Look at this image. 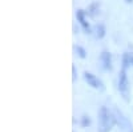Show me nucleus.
Returning a JSON list of instances; mask_svg holds the SVG:
<instances>
[{
    "instance_id": "nucleus-1",
    "label": "nucleus",
    "mask_w": 133,
    "mask_h": 132,
    "mask_svg": "<svg viewBox=\"0 0 133 132\" xmlns=\"http://www.w3.org/2000/svg\"><path fill=\"white\" fill-rule=\"evenodd\" d=\"M97 131L98 132H110L112 128L117 124L116 115L105 105L100 107L98 109V117H97Z\"/></svg>"
},
{
    "instance_id": "nucleus-2",
    "label": "nucleus",
    "mask_w": 133,
    "mask_h": 132,
    "mask_svg": "<svg viewBox=\"0 0 133 132\" xmlns=\"http://www.w3.org/2000/svg\"><path fill=\"white\" fill-rule=\"evenodd\" d=\"M117 88L125 100H128L129 97V90H130V83L128 79V75L125 70H121L118 73V78H117Z\"/></svg>"
},
{
    "instance_id": "nucleus-3",
    "label": "nucleus",
    "mask_w": 133,
    "mask_h": 132,
    "mask_svg": "<svg viewBox=\"0 0 133 132\" xmlns=\"http://www.w3.org/2000/svg\"><path fill=\"white\" fill-rule=\"evenodd\" d=\"M83 79L91 88H93V90H97V91H104L105 90V85H104L103 80L100 78H97V76L95 73H92V72L85 71L83 73Z\"/></svg>"
},
{
    "instance_id": "nucleus-4",
    "label": "nucleus",
    "mask_w": 133,
    "mask_h": 132,
    "mask_svg": "<svg viewBox=\"0 0 133 132\" xmlns=\"http://www.w3.org/2000/svg\"><path fill=\"white\" fill-rule=\"evenodd\" d=\"M76 20H77V23L80 24V27L83 28V31L85 32V34H92V28L93 27H91V23L88 21V14H87V11L77 9L76 11Z\"/></svg>"
},
{
    "instance_id": "nucleus-5",
    "label": "nucleus",
    "mask_w": 133,
    "mask_h": 132,
    "mask_svg": "<svg viewBox=\"0 0 133 132\" xmlns=\"http://www.w3.org/2000/svg\"><path fill=\"white\" fill-rule=\"evenodd\" d=\"M100 63L104 71H112L113 70V59H112V53L108 51H103L100 53Z\"/></svg>"
},
{
    "instance_id": "nucleus-6",
    "label": "nucleus",
    "mask_w": 133,
    "mask_h": 132,
    "mask_svg": "<svg viewBox=\"0 0 133 132\" xmlns=\"http://www.w3.org/2000/svg\"><path fill=\"white\" fill-rule=\"evenodd\" d=\"M115 115H116V119H117V124L120 125V128H121V131L123 132H133V127H132V124H130V122L129 120L121 114V112H118L117 109L115 111Z\"/></svg>"
},
{
    "instance_id": "nucleus-7",
    "label": "nucleus",
    "mask_w": 133,
    "mask_h": 132,
    "mask_svg": "<svg viewBox=\"0 0 133 132\" xmlns=\"http://www.w3.org/2000/svg\"><path fill=\"white\" fill-rule=\"evenodd\" d=\"M92 34L95 35V37L96 39H103L104 36H105V34H107V28H105V26L104 24H101V23H98V24H96V26H93V28H92Z\"/></svg>"
},
{
    "instance_id": "nucleus-8",
    "label": "nucleus",
    "mask_w": 133,
    "mask_h": 132,
    "mask_svg": "<svg viewBox=\"0 0 133 132\" xmlns=\"http://www.w3.org/2000/svg\"><path fill=\"white\" fill-rule=\"evenodd\" d=\"M87 14H88V16H91V17H96L100 14V3L98 2L91 3L89 5H88V8H87Z\"/></svg>"
},
{
    "instance_id": "nucleus-9",
    "label": "nucleus",
    "mask_w": 133,
    "mask_h": 132,
    "mask_svg": "<svg viewBox=\"0 0 133 132\" xmlns=\"http://www.w3.org/2000/svg\"><path fill=\"white\" fill-rule=\"evenodd\" d=\"M132 65H130V58H129V52H125L123 55V58H121V70H128L130 68Z\"/></svg>"
},
{
    "instance_id": "nucleus-10",
    "label": "nucleus",
    "mask_w": 133,
    "mask_h": 132,
    "mask_svg": "<svg viewBox=\"0 0 133 132\" xmlns=\"http://www.w3.org/2000/svg\"><path fill=\"white\" fill-rule=\"evenodd\" d=\"M73 51L76 52V55H77L80 59H85V58H87V49H85L83 46L75 44V46H73Z\"/></svg>"
},
{
    "instance_id": "nucleus-11",
    "label": "nucleus",
    "mask_w": 133,
    "mask_h": 132,
    "mask_svg": "<svg viewBox=\"0 0 133 132\" xmlns=\"http://www.w3.org/2000/svg\"><path fill=\"white\" fill-rule=\"evenodd\" d=\"M91 123H92V120H91V117L88 116V115H83V116H81V119H80V125H81L83 128L89 127Z\"/></svg>"
},
{
    "instance_id": "nucleus-12",
    "label": "nucleus",
    "mask_w": 133,
    "mask_h": 132,
    "mask_svg": "<svg viewBox=\"0 0 133 132\" xmlns=\"http://www.w3.org/2000/svg\"><path fill=\"white\" fill-rule=\"evenodd\" d=\"M77 80V70H76V65H72V81L75 83Z\"/></svg>"
},
{
    "instance_id": "nucleus-13",
    "label": "nucleus",
    "mask_w": 133,
    "mask_h": 132,
    "mask_svg": "<svg viewBox=\"0 0 133 132\" xmlns=\"http://www.w3.org/2000/svg\"><path fill=\"white\" fill-rule=\"evenodd\" d=\"M129 58H130V65L133 67V52H129Z\"/></svg>"
},
{
    "instance_id": "nucleus-14",
    "label": "nucleus",
    "mask_w": 133,
    "mask_h": 132,
    "mask_svg": "<svg viewBox=\"0 0 133 132\" xmlns=\"http://www.w3.org/2000/svg\"><path fill=\"white\" fill-rule=\"evenodd\" d=\"M125 2H127V3H132V2H133V0H125Z\"/></svg>"
}]
</instances>
